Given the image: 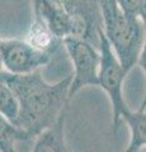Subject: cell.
<instances>
[{
  "instance_id": "1",
  "label": "cell",
  "mask_w": 146,
  "mask_h": 152,
  "mask_svg": "<svg viewBox=\"0 0 146 152\" xmlns=\"http://www.w3.org/2000/svg\"><path fill=\"white\" fill-rule=\"evenodd\" d=\"M4 75L18 102V114L13 124L24 131L29 140L52 124L69 107L71 75L57 83H47L41 69L24 75H14L4 70Z\"/></svg>"
},
{
  "instance_id": "12",
  "label": "cell",
  "mask_w": 146,
  "mask_h": 152,
  "mask_svg": "<svg viewBox=\"0 0 146 152\" xmlns=\"http://www.w3.org/2000/svg\"><path fill=\"white\" fill-rule=\"evenodd\" d=\"M118 9L125 15L140 18L145 20V3L146 0H114Z\"/></svg>"
},
{
  "instance_id": "4",
  "label": "cell",
  "mask_w": 146,
  "mask_h": 152,
  "mask_svg": "<svg viewBox=\"0 0 146 152\" xmlns=\"http://www.w3.org/2000/svg\"><path fill=\"white\" fill-rule=\"evenodd\" d=\"M98 42H99V70H98V85L102 90H104L107 96L109 98L113 119L112 126L114 133H117L122 123V115L128 110V105L126 104L123 96V83L127 74L121 66L118 58L116 57L111 45L103 33L102 28L98 27Z\"/></svg>"
},
{
  "instance_id": "6",
  "label": "cell",
  "mask_w": 146,
  "mask_h": 152,
  "mask_svg": "<svg viewBox=\"0 0 146 152\" xmlns=\"http://www.w3.org/2000/svg\"><path fill=\"white\" fill-rule=\"evenodd\" d=\"M50 53L34 48L23 38L3 39L1 65L3 70L14 75L31 74L42 69L51 61Z\"/></svg>"
},
{
  "instance_id": "9",
  "label": "cell",
  "mask_w": 146,
  "mask_h": 152,
  "mask_svg": "<svg viewBox=\"0 0 146 152\" xmlns=\"http://www.w3.org/2000/svg\"><path fill=\"white\" fill-rule=\"evenodd\" d=\"M24 39L34 48L43 51L46 53L54 55L60 46H62V41L57 38L48 28L45 27L41 22L34 19L28 29Z\"/></svg>"
},
{
  "instance_id": "5",
  "label": "cell",
  "mask_w": 146,
  "mask_h": 152,
  "mask_svg": "<svg viewBox=\"0 0 146 152\" xmlns=\"http://www.w3.org/2000/svg\"><path fill=\"white\" fill-rule=\"evenodd\" d=\"M62 46L74 67L67 93L69 100H71L83 88L98 85L101 55L99 50H97L90 41L83 38H65L62 39Z\"/></svg>"
},
{
  "instance_id": "3",
  "label": "cell",
  "mask_w": 146,
  "mask_h": 152,
  "mask_svg": "<svg viewBox=\"0 0 146 152\" xmlns=\"http://www.w3.org/2000/svg\"><path fill=\"white\" fill-rule=\"evenodd\" d=\"M34 19L60 38H83L90 41L92 20L89 14L65 0H32Z\"/></svg>"
},
{
  "instance_id": "10",
  "label": "cell",
  "mask_w": 146,
  "mask_h": 152,
  "mask_svg": "<svg viewBox=\"0 0 146 152\" xmlns=\"http://www.w3.org/2000/svg\"><path fill=\"white\" fill-rule=\"evenodd\" d=\"M31 141L27 133L0 114V151L13 152L19 142Z\"/></svg>"
},
{
  "instance_id": "11",
  "label": "cell",
  "mask_w": 146,
  "mask_h": 152,
  "mask_svg": "<svg viewBox=\"0 0 146 152\" xmlns=\"http://www.w3.org/2000/svg\"><path fill=\"white\" fill-rule=\"evenodd\" d=\"M0 114L14 123L18 114V102L5 80L4 70H0Z\"/></svg>"
},
{
  "instance_id": "7",
  "label": "cell",
  "mask_w": 146,
  "mask_h": 152,
  "mask_svg": "<svg viewBox=\"0 0 146 152\" xmlns=\"http://www.w3.org/2000/svg\"><path fill=\"white\" fill-rule=\"evenodd\" d=\"M66 112L65 108L59 114L56 121L51 126L45 128L42 132L34 137V143L32 147L33 152H65L69 151L65 141V122H66Z\"/></svg>"
},
{
  "instance_id": "13",
  "label": "cell",
  "mask_w": 146,
  "mask_h": 152,
  "mask_svg": "<svg viewBox=\"0 0 146 152\" xmlns=\"http://www.w3.org/2000/svg\"><path fill=\"white\" fill-rule=\"evenodd\" d=\"M1 43H3V39L0 38V70H3V65H1Z\"/></svg>"
},
{
  "instance_id": "8",
  "label": "cell",
  "mask_w": 146,
  "mask_h": 152,
  "mask_svg": "<svg viewBox=\"0 0 146 152\" xmlns=\"http://www.w3.org/2000/svg\"><path fill=\"white\" fill-rule=\"evenodd\" d=\"M146 103L145 100L136 110L128 109L123 115L122 122H125L130 131L128 145L126 147V152H139L145 150L146 146Z\"/></svg>"
},
{
  "instance_id": "14",
  "label": "cell",
  "mask_w": 146,
  "mask_h": 152,
  "mask_svg": "<svg viewBox=\"0 0 146 152\" xmlns=\"http://www.w3.org/2000/svg\"><path fill=\"white\" fill-rule=\"evenodd\" d=\"M111 1H114V0H111Z\"/></svg>"
},
{
  "instance_id": "2",
  "label": "cell",
  "mask_w": 146,
  "mask_h": 152,
  "mask_svg": "<svg viewBox=\"0 0 146 152\" xmlns=\"http://www.w3.org/2000/svg\"><path fill=\"white\" fill-rule=\"evenodd\" d=\"M101 27L125 72L142 65L145 51V20L125 15L116 1L99 0Z\"/></svg>"
}]
</instances>
